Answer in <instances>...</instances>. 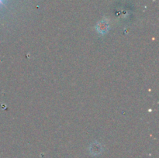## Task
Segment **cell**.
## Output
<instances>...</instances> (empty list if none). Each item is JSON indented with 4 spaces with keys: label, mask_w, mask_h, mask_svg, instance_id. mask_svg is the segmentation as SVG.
Instances as JSON below:
<instances>
[{
    "label": "cell",
    "mask_w": 159,
    "mask_h": 158,
    "mask_svg": "<svg viewBox=\"0 0 159 158\" xmlns=\"http://www.w3.org/2000/svg\"><path fill=\"white\" fill-rule=\"evenodd\" d=\"M97 30L101 33H105L107 30H108V24L107 23L102 22V23H99L97 26Z\"/></svg>",
    "instance_id": "6da1fadb"
},
{
    "label": "cell",
    "mask_w": 159,
    "mask_h": 158,
    "mask_svg": "<svg viewBox=\"0 0 159 158\" xmlns=\"http://www.w3.org/2000/svg\"><path fill=\"white\" fill-rule=\"evenodd\" d=\"M0 5H4V0H0Z\"/></svg>",
    "instance_id": "7a4b0ae2"
}]
</instances>
